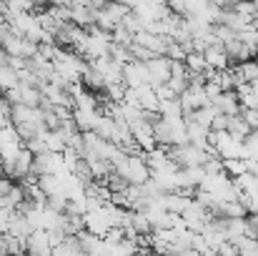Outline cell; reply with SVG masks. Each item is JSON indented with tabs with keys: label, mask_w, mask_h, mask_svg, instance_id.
<instances>
[{
	"label": "cell",
	"mask_w": 258,
	"mask_h": 256,
	"mask_svg": "<svg viewBox=\"0 0 258 256\" xmlns=\"http://www.w3.org/2000/svg\"><path fill=\"white\" fill-rule=\"evenodd\" d=\"M153 136H156V146L173 148V146H183L188 143L185 138V118H163L158 116L153 121Z\"/></svg>",
	"instance_id": "obj_1"
},
{
	"label": "cell",
	"mask_w": 258,
	"mask_h": 256,
	"mask_svg": "<svg viewBox=\"0 0 258 256\" xmlns=\"http://www.w3.org/2000/svg\"><path fill=\"white\" fill-rule=\"evenodd\" d=\"M113 171H115L128 186H141V183H146V181L151 178L148 164H146V159H143L141 151H136V153H123V159L113 164Z\"/></svg>",
	"instance_id": "obj_2"
},
{
	"label": "cell",
	"mask_w": 258,
	"mask_h": 256,
	"mask_svg": "<svg viewBox=\"0 0 258 256\" xmlns=\"http://www.w3.org/2000/svg\"><path fill=\"white\" fill-rule=\"evenodd\" d=\"M208 146L216 148V156L221 161H236L243 159V138L231 136L228 131H211Z\"/></svg>",
	"instance_id": "obj_3"
},
{
	"label": "cell",
	"mask_w": 258,
	"mask_h": 256,
	"mask_svg": "<svg viewBox=\"0 0 258 256\" xmlns=\"http://www.w3.org/2000/svg\"><path fill=\"white\" fill-rule=\"evenodd\" d=\"M128 13H131L128 5L110 0L105 8H100V10L95 13V28H100V30H105V33H113V28H118Z\"/></svg>",
	"instance_id": "obj_4"
},
{
	"label": "cell",
	"mask_w": 258,
	"mask_h": 256,
	"mask_svg": "<svg viewBox=\"0 0 258 256\" xmlns=\"http://www.w3.org/2000/svg\"><path fill=\"white\" fill-rule=\"evenodd\" d=\"M168 156H171L180 169H188V166H203V164L211 159L203 148H198V146H193V143L173 146V148H168Z\"/></svg>",
	"instance_id": "obj_5"
},
{
	"label": "cell",
	"mask_w": 258,
	"mask_h": 256,
	"mask_svg": "<svg viewBox=\"0 0 258 256\" xmlns=\"http://www.w3.org/2000/svg\"><path fill=\"white\" fill-rule=\"evenodd\" d=\"M66 169V161H63V153H55V151H43L38 156H33V176H43V173H63Z\"/></svg>",
	"instance_id": "obj_6"
},
{
	"label": "cell",
	"mask_w": 258,
	"mask_h": 256,
	"mask_svg": "<svg viewBox=\"0 0 258 256\" xmlns=\"http://www.w3.org/2000/svg\"><path fill=\"white\" fill-rule=\"evenodd\" d=\"M180 219H183V226L188 229V231H201L203 226H206V221L211 219V214H208V209H203L196 198H190V203L180 211Z\"/></svg>",
	"instance_id": "obj_7"
},
{
	"label": "cell",
	"mask_w": 258,
	"mask_h": 256,
	"mask_svg": "<svg viewBox=\"0 0 258 256\" xmlns=\"http://www.w3.org/2000/svg\"><path fill=\"white\" fill-rule=\"evenodd\" d=\"M146 71H148V85L158 88L171 78V61L166 56H153L146 61Z\"/></svg>",
	"instance_id": "obj_8"
},
{
	"label": "cell",
	"mask_w": 258,
	"mask_h": 256,
	"mask_svg": "<svg viewBox=\"0 0 258 256\" xmlns=\"http://www.w3.org/2000/svg\"><path fill=\"white\" fill-rule=\"evenodd\" d=\"M133 43H136V45H141V48H146L151 56H166L168 38L156 35V33H151V30H138V33L133 35Z\"/></svg>",
	"instance_id": "obj_9"
},
{
	"label": "cell",
	"mask_w": 258,
	"mask_h": 256,
	"mask_svg": "<svg viewBox=\"0 0 258 256\" xmlns=\"http://www.w3.org/2000/svg\"><path fill=\"white\" fill-rule=\"evenodd\" d=\"M123 83L125 88H138V85H148V71L143 61H131L123 66Z\"/></svg>",
	"instance_id": "obj_10"
},
{
	"label": "cell",
	"mask_w": 258,
	"mask_h": 256,
	"mask_svg": "<svg viewBox=\"0 0 258 256\" xmlns=\"http://www.w3.org/2000/svg\"><path fill=\"white\" fill-rule=\"evenodd\" d=\"M206 171L203 166H188V169H178L175 171V186L178 188H185V191H196L203 181Z\"/></svg>",
	"instance_id": "obj_11"
},
{
	"label": "cell",
	"mask_w": 258,
	"mask_h": 256,
	"mask_svg": "<svg viewBox=\"0 0 258 256\" xmlns=\"http://www.w3.org/2000/svg\"><path fill=\"white\" fill-rule=\"evenodd\" d=\"M133 95H136V106H141V111H146V113H158L161 100H158L153 85H138V88H133Z\"/></svg>",
	"instance_id": "obj_12"
},
{
	"label": "cell",
	"mask_w": 258,
	"mask_h": 256,
	"mask_svg": "<svg viewBox=\"0 0 258 256\" xmlns=\"http://www.w3.org/2000/svg\"><path fill=\"white\" fill-rule=\"evenodd\" d=\"M185 118V138H188V143H193V146H198V148H208V138H211V131L208 128H203L201 123H196L193 118H188V116H183Z\"/></svg>",
	"instance_id": "obj_13"
},
{
	"label": "cell",
	"mask_w": 258,
	"mask_h": 256,
	"mask_svg": "<svg viewBox=\"0 0 258 256\" xmlns=\"http://www.w3.org/2000/svg\"><path fill=\"white\" fill-rule=\"evenodd\" d=\"M100 116H103L100 108H73V123H76V128H78L81 133L93 131Z\"/></svg>",
	"instance_id": "obj_14"
},
{
	"label": "cell",
	"mask_w": 258,
	"mask_h": 256,
	"mask_svg": "<svg viewBox=\"0 0 258 256\" xmlns=\"http://www.w3.org/2000/svg\"><path fill=\"white\" fill-rule=\"evenodd\" d=\"M203 58H206V66L213 68V71H226V68L231 66V61H228V56H226V48H223L221 43L208 45V48L203 50Z\"/></svg>",
	"instance_id": "obj_15"
},
{
	"label": "cell",
	"mask_w": 258,
	"mask_h": 256,
	"mask_svg": "<svg viewBox=\"0 0 258 256\" xmlns=\"http://www.w3.org/2000/svg\"><path fill=\"white\" fill-rule=\"evenodd\" d=\"M216 111L223 113V116H238L241 113V103H238V95L236 90H223L216 100H213Z\"/></svg>",
	"instance_id": "obj_16"
},
{
	"label": "cell",
	"mask_w": 258,
	"mask_h": 256,
	"mask_svg": "<svg viewBox=\"0 0 258 256\" xmlns=\"http://www.w3.org/2000/svg\"><path fill=\"white\" fill-rule=\"evenodd\" d=\"M18 103L28 108H40L43 106V90L35 85H20L18 83Z\"/></svg>",
	"instance_id": "obj_17"
},
{
	"label": "cell",
	"mask_w": 258,
	"mask_h": 256,
	"mask_svg": "<svg viewBox=\"0 0 258 256\" xmlns=\"http://www.w3.org/2000/svg\"><path fill=\"white\" fill-rule=\"evenodd\" d=\"M233 73H236V88L243 83H253V81H258V63L253 58L251 61H243V63H238L233 68Z\"/></svg>",
	"instance_id": "obj_18"
},
{
	"label": "cell",
	"mask_w": 258,
	"mask_h": 256,
	"mask_svg": "<svg viewBox=\"0 0 258 256\" xmlns=\"http://www.w3.org/2000/svg\"><path fill=\"white\" fill-rule=\"evenodd\" d=\"M35 186L43 191V196H55L60 193V178L53 176V173H43V176H35Z\"/></svg>",
	"instance_id": "obj_19"
},
{
	"label": "cell",
	"mask_w": 258,
	"mask_h": 256,
	"mask_svg": "<svg viewBox=\"0 0 258 256\" xmlns=\"http://www.w3.org/2000/svg\"><path fill=\"white\" fill-rule=\"evenodd\" d=\"M226 131H228L231 136H236V138H246L253 128H251V126L243 121V116L238 113V116H228V118H226Z\"/></svg>",
	"instance_id": "obj_20"
},
{
	"label": "cell",
	"mask_w": 258,
	"mask_h": 256,
	"mask_svg": "<svg viewBox=\"0 0 258 256\" xmlns=\"http://www.w3.org/2000/svg\"><path fill=\"white\" fill-rule=\"evenodd\" d=\"M15 85H18V73H15L8 63H0V90L8 93V90L15 88Z\"/></svg>",
	"instance_id": "obj_21"
},
{
	"label": "cell",
	"mask_w": 258,
	"mask_h": 256,
	"mask_svg": "<svg viewBox=\"0 0 258 256\" xmlns=\"http://www.w3.org/2000/svg\"><path fill=\"white\" fill-rule=\"evenodd\" d=\"M43 143H45V151H55V153H63L66 148L58 131H43Z\"/></svg>",
	"instance_id": "obj_22"
},
{
	"label": "cell",
	"mask_w": 258,
	"mask_h": 256,
	"mask_svg": "<svg viewBox=\"0 0 258 256\" xmlns=\"http://www.w3.org/2000/svg\"><path fill=\"white\" fill-rule=\"evenodd\" d=\"M236 38L251 50V53H256V45H258V30L251 25V28H246V30H241V33H236Z\"/></svg>",
	"instance_id": "obj_23"
},
{
	"label": "cell",
	"mask_w": 258,
	"mask_h": 256,
	"mask_svg": "<svg viewBox=\"0 0 258 256\" xmlns=\"http://www.w3.org/2000/svg\"><path fill=\"white\" fill-rule=\"evenodd\" d=\"M110 40H113V45H133V33H128L123 25H118V28H113Z\"/></svg>",
	"instance_id": "obj_24"
},
{
	"label": "cell",
	"mask_w": 258,
	"mask_h": 256,
	"mask_svg": "<svg viewBox=\"0 0 258 256\" xmlns=\"http://www.w3.org/2000/svg\"><path fill=\"white\" fill-rule=\"evenodd\" d=\"M156 95H158V100H173V98H178V95H175V90H173L168 83L158 85V88H156Z\"/></svg>",
	"instance_id": "obj_25"
},
{
	"label": "cell",
	"mask_w": 258,
	"mask_h": 256,
	"mask_svg": "<svg viewBox=\"0 0 258 256\" xmlns=\"http://www.w3.org/2000/svg\"><path fill=\"white\" fill-rule=\"evenodd\" d=\"M226 118H228V116L218 113V116L213 118V123H211V131H226Z\"/></svg>",
	"instance_id": "obj_26"
},
{
	"label": "cell",
	"mask_w": 258,
	"mask_h": 256,
	"mask_svg": "<svg viewBox=\"0 0 258 256\" xmlns=\"http://www.w3.org/2000/svg\"><path fill=\"white\" fill-rule=\"evenodd\" d=\"M216 256H241V254H238V249H236L233 244H228V241H226V244L218 249V254Z\"/></svg>",
	"instance_id": "obj_27"
},
{
	"label": "cell",
	"mask_w": 258,
	"mask_h": 256,
	"mask_svg": "<svg viewBox=\"0 0 258 256\" xmlns=\"http://www.w3.org/2000/svg\"><path fill=\"white\" fill-rule=\"evenodd\" d=\"M211 3H216V5H221V8H231L236 0H211Z\"/></svg>",
	"instance_id": "obj_28"
},
{
	"label": "cell",
	"mask_w": 258,
	"mask_h": 256,
	"mask_svg": "<svg viewBox=\"0 0 258 256\" xmlns=\"http://www.w3.org/2000/svg\"><path fill=\"white\" fill-rule=\"evenodd\" d=\"M256 56H258V45H256Z\"/></svg>",
	"instance_id": "obj_29"
}]
</instances>
